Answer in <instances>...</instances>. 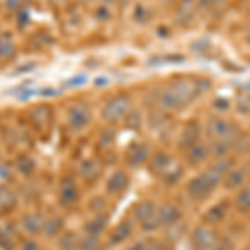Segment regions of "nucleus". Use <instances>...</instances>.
Returning <instances> with one entry per match:
<instances>
[{
	"label": "nucleus",
	"instance_id": "f257e3e1",
	"mask_svg": "<svg viewBox=\"0 0 250 250\" xmlns=\"http://www.w3.org/2000/svg\"><path fill=\"white\" fill-rule=\"evenodd\" d=\"M200 95L197 79H177L168 87L162 88L157 95V104L164 110H180Z\"/></svg>",
	"mask_w": 250,
	"mask_h": 250
},
{
	"label": "nucleus",
	"instance_id": "f03ea898",
	"mask_svg": "<svg viewBox=\"0 0 250 250\" xmlns=\"http://www.w3.org/2000/svg\"><path fill=\"white\" fill-rule=\"evenodd\" d=\"M132 100L128 94H117L112 95L110 99L105 100V104L100 108V119L104 120L107 125H114L124 120V117L127 115V112L130 110Z\"/></svg>",
	"mask_w": 250,
	"mask_h": 250
},
{
	"label": "nucleus",
	"instance_id": "7ed1b4c3",
	"mask_svg": "<svg viewBox=\"0 0 250 250\" xmlns=\"http://www.w3.org/2000/svg\"><path fill=\"white\" fill-rule=\"evenodd\" d=\"M67 127L72 132H82L90 125L92 122V108L87 102H75L68 105L67 114Z\"/></svg>",
	"mask_w": 250,
	"mask_h": 250
},
{
	"label": "nucleus",
	"instance_id": "20e7f679",
	"mask_svg": "<svg viewBox=\"0 0 250 250\" xmlns=\"http://www.w3.org/2000/svg\"><path fill=\"white\" fill-rule=\"evenodd\" d=\"M134 222H137L145 232H152L155 229H159L160 224H159V217H157L155 204L150 202V200L137 204L134 208Z\"/></svg>",
	"mask_w": 250,
	"mask_h": 250
},
{
	"label": "nucleus",
	"instance_id": "39448f33",
	"mask_svg": "<svg viewBox=\"0 0 250 250\" xmlns=\"http://www.w3.org/2000/svg\"><path fill=\"white\" fill-rule=\"evenodd\" d=\"M215 187H217V184L204 172L202 175L195 177V179H192L190 182H188L187 193L190 199L197 200V202H202V200H205L208 195H210Z\"/></svg>",
	"mask_w": 250,
	"mask_h": 250
},
{
	"label": "nucleus",
	"instance_id": "423d86ee",
	"mask_svg": "<svg viewBox=\"0 0 250 250\" xmlns=\"http://www.w3.org/2000/svg\"><path fill=\"white\" fill-rule=\"evenodd\" d=\"M80 200V187L74 177H63L59 185V202L65 208H74Z\"/></svg>",
	"mask_w": 250,
	"mask_h": 250
},
{
	"label": "nucleus",
	"instance_id": "0eeeda50",
	"mask_svg": "<svg viewBox=\"0 0 250 250\" xmlns=\"http://www.w3.org/2000/svg\"><path fill=\"white\" fill-rule=\"evenodd\" d=\"M45 215L40 212H27L25 215L20 219L19 229L25 233L27 237H39L42 235V227Z\"/></svg>",
	"mask_w": 250,
	"mask_h": 250
},
{
	"label": "nucleus",
	"instance_id": "6e6552de",
	"mask_svg": "<svg viewBox=\"0 0 250 250\" xmlns=\"http://www.w3.org/2000/svg\"><path fill=\"white\" fill-rule=\"evenodd\" d=\"M79 177L87 184H92L95 180H99V177L102 175L104 172V165L99 159H94V157H87L82 162L79 164Z\"/></svg>",
	"mask_w": 250,
	"mask_h": 250
},
{
	"label": "nucleus",
	"instance_id": "1a4fd4ad",
	"mask_svg": "<svg viewBox=\"0 0 250 250\" xmlns=\"http://www.w3.org/2000/svg\"><path fill=\"white\" fill-rule=\"evenodd\" d=\"M128 187V175L124 170H115L105 179L104 190L108 197H119L127 190Z\"/></svg>",
	"mask_w": 250,
	"mask_h": 250
},
{
	"label": "nucleus",
	"instance_id": "9d476101",
	"mask_svg": "<svg viewBox=\"0 0 250 250\" xmlns=\"http://www.w3.org/2000/svg\"><path fill=\"white\" fill-rule=\"evenodd\" d=\"M19 207V195L10 185H0V219H5Z\"/></svg>",
	"mask_w": 250,
	"mask_h": 250
},
{
	"label": "nucleus",
	"instance_id": "9b49d317",
	"mask_svg": "<svg viewBox=\"0 0 250 250\" xmlns=\"http://www.w3.org/2000/svg\"><path fill=\"white\" fill-rule=\"evenodd\" d=\"M134 227H135V222L132 219H124L122 222H119L114 227V230L110 232V235H108V244L112 247L125 244L132 237V233H134Z\"/></svg>",
	"mask_w": 250,
	"mask_h": 250
},
{
	"label": "nucleus",
	"instance_id": "f8f14e48",
	"mask_svg": "<svg viewBox=\"0 0 250 250\" xmlns=\"http://www.w3.org/2000/svg\"><path fill=\"white\" fill-rule=\"evenodd\" d=\"M108 227V215L107 213H95L83 224V235L95 237L100 239L104 235V232Z\"/></svg>",
	"mask_w": 250,
	"mask_h": 250
},
{
	"label": "nucleus",
	"instance_id": "ddd939ff",
	"mask_svg": "<svg viewBox=\"0 0 250 250\" xmlns=\"http://www.w3.org/2000/svg\"><path fill=\"white\" fill-rule=\"evenodd\" d=\"M150 157V148L147 144L134 142L127 150V162L130 167H142Z\"/></svg>",
	"mask_w": 250,
	"mask_h": 250
},
{
	"label": "nucleus",
	"instance_id": "4468645a",
	"mask_svg": "<svg viewBox=\"0 0 250 250\" xmlns=\"http://www.w3.org/2000/svg\"><path fill=\"white\" fill-rule=\"evenodd\" d=\"M217 233L210 229H197L192 233V244L199 250H210L217 244Z\"/></svg>",
	"mask_w": 250,
	"mask_h": 250
},
{
	"label": "nucleus",
	"instance_id": "2eb2a0df",
	"mask_svg": "<svg viewBox=\"0 0 250 250\" xmlns=\"http://www.w3.org/2000/svg\"><path fill=\"white\" fill-rule=\"evenodd\" d=\"M157 217H159L160 227H170V225L177 224L182 219V212L177 205L165 204L160 208H157Z\"/></svg>",
	"mask_w": 250,
	"mask_h": 250
},
{
	"label": "nucleus",
	"instance_id": "dca6fc26",
	"mask_svg": "<svg viewBox=\"0 0 250 250\" xmlns=\"http://www.w3.org/2000/svg\"><path fill=\"white\" fill-rule=\"evenodd\" d=\"M199 139H200V125L197 122H188L179 137V147L182 150H187V148L193 147L195 144H199Z\"/></svg>",
	"mask_w": 250,
	"mask_h": 250
},
{
	"label": "nucleus",
	"instance_id": "f3484780",
	"mask_svg": "<svg viewBox=\"0 0 250 250\" xmlns=\"http://www.w3.org/2000/svg\"><path fill=\"white\" fill-rule=\"evenodd\" d=\"M65 230V222L60 215H45L42 227V237L45 239H57Z\"/></svg>",
	"mask_w": 250,
	"mask_h": 250
},
{
	"label": "nucleus",
	"instance_id": "a211bd4d",
	"mask_svg": "<svg viewBox=\"0 0 250 250\" xmlns=\"http://www.w3.org/2000/svg\"><path fill=\"white\" fill-rule=\"evenodd\" d=\"M17 55V43L10 32H0V62H9Z\"/></svg>",
	"mask_w": 250,
	"mask_h": 250
},
{
	"label": "nucleus",
	"instance_id": "6ab92c4d",
	"mask_svg": "<svg viewBox=\"0 0 250 250\" xmlns=\"http://www.w3.org/2000/svg\"><path fill=\"white\" fill-rule=\"evenodd\" d=\"M197 3L195 0H180L179 7L175 12V23L179 27H185L192 20L193 14H195Z\"/></svg>",
	"mask_w": 250,
	"mask_h": 250
},
{
	"label": "nucleus",
	"instance_id": "aec40b11",
	"mask_svg": "<svg viewBox=\"0 0 250 250\" xmlns=\"http://www.w3.org/2000/svg\"><path fill=\"white\" fill-rule=\"evenodd\" d=\"M30 122L37 128H45L50 125L52 120V108L48 105H35L30 108Z\"/></svg>",
	"mask_w": 250,
	"mask_h": 250
},
{
	"label": "nucleus",
	"instance_id": "412c9836",
	"mask_svg": "<svg viewBox=\"0 0 250 250\" xmlns=\"http://www.w3.org/2000/svg\"><path fill=\"white\" fill-rule=\"evenodd\" d=\"M14 168L20 175L23 177H32L37 170V162L34 160V157L29 154H19L14 160Z\"/></svg>",
	"mask_w": 250,
	"mask_h": 250
},
{
	"label": "nucleus",
	"instance_id": "4be33fe9",
	"mask_svg": "<svg viewBox=\"0 0 250 250\" xmlns=\"http://www.w3.org/2000/svg\"><path fill=\"white\" fill-rule=\"evenodd\" d=\"M17 247V230L12 224H0V249L14 250Z\"/></svg>",
	"mask_w": 250,
	"mask_h": 250
},
{
	"label": "nucleus",
	"instance_id": "5701e85b",
	"mask_svg": "<svg viewBox=\"0 0 250 250\" xmlns=\"http://www.w3.org/2000/svg\"><path fill=\"white\" fill-rule=\"evenodd\" d=\"M80 235L74 230H63L57 237V249L59 250H79Z\"/></svg>",
	"mask_w": 250,
	"mask_h": 250
},
{
	"label": "nucleus",
	"instance_id": "b1692460",
	"mask_svg": "<svg viewBox=\"0 0 250 250\" xmlns=\"http://www.w3.org/2000/svg\"><path fill=\"white\" fill-rule=\"evenodd\" d=\"M230 127V124L227 122V120L220 119V117H212L210 120L207 122V135L208 139L215 140L219 139L220 135L225 134V130Z\"/></svg>",
	"mask_w": 250,
	"mask_h": 250
},
{
	"label": "nucleus",
	"instance_id": "393cba45",
	"mask_svg": "<svg viewBox=\"0 0 250 250\" xmlns=\"http://www.w3.org/2000/svg\"><path fill=\"white\" fill-rule=\"evenodd\" d=\"M182 173H184V168H182V165H179V164H175V162H172L170 165H168L167 168L162 172V175H160V179H162V182L165 185H173V184H177L179 182V179L182 177Z\"/></svg>",
	"mask_w": 250,
	"mask_h": 250
},
{
	"label": "nucleus",
	"instance_id": "a878e982",
	"mask_svg": "<svg viewBox=\"0 0 250 250\" xmlns=\"http://www.w3.org/2000/svg\"><path fill=\"white\" fill-rule=\"evenodd\" d=\"M185 152H187L188 164H192V165L202 164L204 160L207 159V155H208V148L205 147V145H202V144H195L193 147L187 148Z\"/></svg>",
	"mask_w": 250,
	"mask_h": 250
},
{
	"label": "nucleus",
	"instance_id": "bb28decb",
	"mask_svg": "<svg viewBox=\"0 0 250 250\" xmlns=\"http://www.w3.org/2000/svg\"><path fill=\"white\" fill-rule=\"evenodd\" d=\"M168 120H170V115H168L167 110H164V108H160V110H152L150 114H148V125H150L154 130L164 128L165 125L168 124Z\"/></svg>",
	"mask_w": 250,
	"mask_h": 250
},
{
	"label": "nucleus",
	"instance_id": "cd10ccee",
	"mask_svg": "<svg viewBox=\"0 0 250 250\" xmlns=\"http://www.w3.org/2000/svg\"><path fill=\"white\" fill-rule=\"evenodd\" d=\"M124 125L128 128V130H139L142 127V122H144V117H142V112L139 108H130L127 112V115L124 117Z\"/></svg>",
	"mask_w": 250,
	"mask_h": 250
},
{
	"label": "nucleus",
	"instance_id": "c85d7f7f",
	"mask_svg": "<svg viewBox=\"0 0 250 250\" xmlns=\"http://www.w3.org/2000/svg\"><path fill=\"white\" fill-rule=\"evenodd\" d=\"M172 164V159L168 157L167 154H164V152H160V154H155L152 157V162H150V168L152 172L155 173V175H162V172L165 168L168 167V165Z\"/></svg>",
	"mask_w": 250,
	"mask_h": 250
},
{
	"label": "nucleus",
	"instance_id": "c756f323",
	"mask_svg": "<svg viewBox=\"0 0 250 250\" xmlns=\"http://www.w3.org/2000/svg\"><path fill=\"white\" fill-rule=\"evenodd\" d=\"M225 213H227V204H217L212 208H208L207 213H205V222L207 224H217V222L225 219Z\"/></svg>",
	"mask_w": 250,
	"mask_h": 250
},
{
	"label": "nucleus",
	"instance_id": "7c9ffc66",
	"mask_svg": "<svg viewBox=\"0 0 250 250\" xmlns=\"http://www.w3.org/2000/svg\"><path fill=\"white\" fill-rule=\"evenodd\" d=\"M245 173H247V168L245 167L237 168V170H230L227 173V179H225V187L237 188L245 180Z\"/></svg>",
	"mask_w": 250,
	"mask_h": 250
},
{
	"label": "nucleus",
	"instance_id": "2f4dec72",
	"mask_svg": "<svg viewBox=\"0 0 250 250\" xmlns=\"http://www.w3.org/2000/svg\"><path fill=\"white\" fill-rule=\"evenodd\" d=\"M184 62H185L184 55L167 54V55H160V57H152L148 60V65L157 67V65H165V63H184Z\"/></svg>",
	"mask_w": 250,
	"mask_h": 250
},
{
	"label": "nucleus",
	"instance_id": "473e14b6",
	"mask_svg": "<svg viewBox=\"0 0 250 250\" xmlns=\"http://www.w3.org/2000/svg\"><path fill=\"white\" fill-rule=\"evenodd\" d=\"M132 17H134L137 23H147V22H150V19H152V10L148 9L147 5H144V3H139V5L134 7Z\"/></svg>",
	"mask_w": 250,
	"mask_h": 250
},
{
	"label": "nucleus",
	"instance_id": "72a5a7b5",
	"mask_svg": "<svg viewBox=\"0 0 250 250\" xmlns=\"http://www.w3.org/2000/svg\"><path fill=\"white\" fill-rule=\"evenodd\" d=\"M230 150H232V148L229 147L227 144H224L222 140L215 139V140H212L210 148H208V154H212L215 159H222V157H225Z\"/></svg>",
	"mask_w": 250,
	"mask_h": 250
},
{
	"label": "nucleus",
	"instance_id": "f704fd0d",
	"mask_svg": "<svg viewBox=\"0 0 250 250\" xmlns=\"http://www.w3.org/2000/svg\"><path fill=\"white\" fill-rule=\"evenodd\" d=\"M85 83H87V75L77 74V75H74V77L67 79L65 82L62 83V87H63V88H67V90H75V88L83 87Z\"/></svg>",
	"mask_w": 250,
	"mask_h": 250
},
{
	"label": "nucleus",
	"instance_id": "c9c22d12",
	"mask_svg": "<svg viewBox=\"0 0 250 250\" xmlns=\"http://www.w3.org/2000/svg\"><path fill=\"white\" fill-rule=\"evenodd\" d=\"M168 229V232H167V239L168 240H179L180 237L184 235V230L187 229V225L184 224V222H177V224H173L170 225V227H167Z\"/></svg>",
	"mask_w": 250,
	"mask_h": 250
},
{
	"label": "nucleus",
	"instance_id": "e433bc0d",
	"mask_svg": "<svg viewBox=\"0 0 250 250\" xmlns=\"http://www.w3.org/2000/svg\"><path fill=\"white\" fill-rule=\"evenodd\" d=\"M235 204H237V208L242 212L250 210V188H245V190H242L239 195H237Z\"/></svg>",
	"mask_w": 250,
	"mask_h": 250
},
{
	"label": "nucleus",
	"instance_id": "4c0bfd02",
	"mask_svg": "<svg viewBox=\"0 0 250 250\" xmlns=\"http://www.w3.org/2000/svg\"><path fill=\"white\" fill-rule=\"evenodd\" d=\"M114 139H115V134H114V130H112L110 127H107L105 130L100 134V145H102L104 148H110V145L114 144Z\"/></svg>",
	"mask_w": 250,
	"mask_h": 250
},
{
	"label": "nucleus",
	"instance_id": "58836bf2",
	"mask_svg": "<svg viewBox=\"0 0 250 250\" xmlns=\"http://www.w3.org/2000/svg\"><path fill=\"white\" fill-rule=\"evenodd\" d=\"M94 17L99 20V22H105V20H110L112 12L108 9V5H99V7H95V10H94Z\"/></svg>",
	"mask_w": 250,
	"mask_h": 250
},
{
	"label": "nucleus",
	"instance_id": "ea45409f",
	"mask_svg": "<svg viewBox=\"0 0 250 250\" xmlns=\"http://www.w3.org/2000/svg\"><path fill=\"white\" fill-rule=\"evenodd\" d=\"M23 3H25V0H3V7L10 12H15V14H17L19 10L25 9Z\"/></svg>",
	"mask_w": 250,
	"mask_h": 250
},
{
	"label": "nucleus",
	"instance_id": "a19ab883",
	"mask_svg": "<svg viewBox=\"0 0 250 250\" xmlns=\"http://www.w3.org/2000/svg\"><path fill=\"white\" fill-rule=\"evenodd\" d=\"M20 250H42L37 242V237H27V240H23L20 244Z\"/></svg>",
	"mask_w": 250,
	"mask_h": 250
},
{
	"label": "nucleus",
	"instance_id": "79ce46f5",
	"mask_svg": "<svg viewBox=\"0 0 250 250\" xmlns=\"http://www.w3.org/2000/svg\"><path fill=\"white\" fill-rule=\"evenodd\" d=\"M35 67H37V63H35V62L22 63V65H19L14 72H12V75H23V74H29V72H34V70H35Z\"/></svg>",
	"mask_w": 250,
	"mask_h": 250
},
{
	"label": "nucleus",
	"instance_id": "37998d69",
	"mask_svg": "<svg viewBox=\"0 0 250 250\" xmlns=\"http://www.w3.org/2000/svg\"><path fill=\"white\" fill-rule=\"evenodd\" d=\"M210 48V40L208 39H204V40H199V42H193L192 43V50L193 52H204V50H208Z\"/></svg>",
	"mask_w": 250,
	"mask_h": 250
},
{
	"label": "nucleus",
	"instance_id": "c03bdc74",
	"mask_svg": "<svg viewBox=\"0 0 250 250\" xmlns=\"http://www.w3.org/2000/svg\"><path fill=\"white\" fill-rule=\"evenodd\" d=\"M237 148H239V154H245L247 150H250V139L245 137V139H239L237 140Z\"/></svg>",
	"mask_w": 250,
	"mask_h": 250
},
{
	"label": "nucleus",
	"instance_id": "a18cd8bd",
	"mask_svg": "<svg viewBox=\"0 0 250 250\" xmlns=\"http://www.w3.org/2000/svg\"><path fill=\"white\" fill-rule=\"evenodd\" d=\"M108 83H110V79L107 75H100V77L94 79V87L95 88H105Z\"/></svg>",
	"mask_w": 250,
	"mask_h": 250
},
{
	"label": "nucleus",
	"instance_id": "49530a36",
	"mask_svg": "<svg viewBox=\"0 0 250 250\" xmlns=\"http://www.w3.org/2000/svg\"><path fill=\"white\" fill-rule=\"evenodd\" d=\"M213 250H235L233 249V244L229 239H224L220 242H217L215 247H213Z\"/></svg>",
	"mask_w": 250,
	"mask_h": 250
},
{
	"label": "nucleus",
	"instance_id": "de8ad7c7",
	"mask_svg": "<svg viewBox=\"0 0 250 250\" xmlns=\"http://www.w3.org/2000/svg\"><path fill=\"white\" fill-rule=\"evenodd\" d=\"M148 245H150V240H137L127 250H148Z\"/></svg>",
	"mask_w": 250,
	"mask_h": 250
},
{
	"label": "nucleus",
	"instance_id": "09e8293b",
	"mask_svg": "<svg viewBox=\"0 0 250 250\" xmlns=\"http://www.w3.org/2000/svg\"><path fill=\"white\" fill-rule=\"evenodd\" d=\"M249 110H250V97L239 99V112H242V114H247Z\"/></svg>",
	"mask_w": 250,
	"mask_h": 250
},
{
	"label": "nucleus",
	"instance_id": "8fccbe9b",
	"mask_svg": "<svg viewBox=\"0 0 250 250\" xmlns=\"http://www.w3.org/2000/svg\"><path fill=\"white\" fill-rule=\"evenodd\" d=\"M229 105H230V104H229V100L222 99V97L215 99V102H213V108H217V110H227Z\"/></svg>",
	"mask_w": 250,
	"mask_h": 250
},
{
	"label": "nucleus",
	"instance_id": "3c124183",
	"mask_svg": "<svg viewBox=\"0 0 250 250\" xmlns=\"http://www.w3.org/2000/svg\"><path fill=\"white\" fill-rule=\"evenodd\" d=\"M217 2H219V0H199V5H200V9H210Z\"/></svg>",
	"mask_w": 250,
	"mask_h": 250
},
{
	"label": "nucleus",
	"instance_id": "603ef678",
	"mask_svg": "<svg viewBox=\"0 0 250 250\" xmlns=\"http://www.w3.org/2000/svg\"><path fill=\"white\" fill-rule=\"evenodd\" d=\"M148 250H165V244H160V242H150Z\"/></svg>",
	"mask_w": 250,
	"mask_h": 250
},
{
	"label": "nucleus",
	"instance_id": "864d4df0",
	"mask_svg": "<svg viewBox=\"0 0 250 250\" xmlns=\"http://www.w3.org/2000/svg\"><path fill=\"white\" fill-rule=\"evenodd\" d=\"M157 35H159V37H168L170 30H168L167 27H159V29H157Z\"/></svg>",
	"mask_w": 250,
	"mask_h": 250
},
{
	"label": "nucleus",
	"instance_id": "5fc2aeb1",
	"mask_svg": "<svg viewBox=\"0 0 250 250\" xmlns=\"http://www.w3.org/2000/svg\"><path fill=\"white\" fill-rule=\"evenodd\" d=\"M99 2H100V5H108V7H110L112 3L117 2V0H99Z\"/></svg>",
	"mask_w": 250,
	"mask_h": 250
},
{
	"label": "nucleus",
	"instance_id": "6e6d98bb",
	"mask_svg": "<svg viewBox=\"0 0 250 250\" xmlns=\"http://www.w3.org/2000/svg\"><path fill=\"white\" fill-rule=\"evenodd\" d=\"M130 2H132V0H117L115 3H119V5H122V7H127Z\"/></svg>",
	"mask_w": 250,
	"mask_h": 250
},
{
	"label": "nucleus",
	"instance_id": "4d7b16f0",
	"mask_svg": "<svg viewBox=\"0 0 250 250\" xmlns=\"http://www.w3.org/2000/svg\"><path fill=\"white\" fill-rule=\"evenodd\" d=\"M242 88H244V90H250V82H249V83H245V85L242 87Z\"/></svg>",
	"mask_w": 250,
	"mask_h": 250
},
{
	"label": "nucleus",
	"instance_id": "13d9d810",
	"mask_svg": "<svg viewBox=\"0 0 250 250\" xmlns=\"http://www.w3.org/2000/svg\"><path fill=\"white\" fill-rule=\"evenodd\" d=\"M2 5H3V3H2V2H0V10H2Z\"/></svg>",
	"mask_w": 250,
	"mask_h": 250
},
{
	"label": "nucleus",
	"instance_id": "bf43d9fd",
	"mask_svg": "<svg viewBox=\"0 0 250 250\" xmlns=\"http://www.w3.org/2000/svg\"><path fill=\"white\" fill-rule=\"evenodd\" d=\"M249 42H250V35H249Z\"/></svg>",
	"mask_w": 250,
	"mask_h": 250
}]
</instances>
